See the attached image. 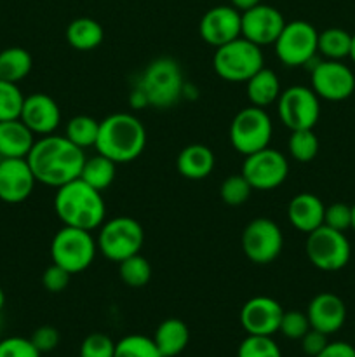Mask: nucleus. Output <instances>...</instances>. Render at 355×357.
<instances>
[{
    "instance_id": "obj_21",
    "label": "nucleus",
    "mask_w": 355,
    "mask_h": 357,
    "mask_svg": "<svg viewBox=\"0 0 355 357\" xmlns=\"http://www.w3.org/2000/svg\"><path fill=\"white\" fill-rule=\"evenodd\" d=\"M324 211H326V206L315 194L301 192L289 202L287 218L296 230L310 234L324 225Z\"/></svg>"
},
{
    "instance_id": "obj_24",
    "label": "nucleus",
    "mask_w": 355,
    "mask_h": 357,
    "mask_svg": "<svg viewBox=\"0 0 355 357\" xmlns=\"http://www.w3.org/2000/svg\"><path fill=\"white\" fill-rule=\"evenodd\" d=\"M157 349L162 357H176L187 349L190 342V330L178 317H169L162 321L153 335Z\"/></svg>"
},
{
    "instance_id": "obj_12",
    "label": "nucleus",
    "mask_w": 355,
    "mask_h": 357,
    "mask_svg": "<svg viewBox=\"0 0 355 357\" xmlns=\"http://www.w3.org/2000/svg\"><path fill=\"white\" fill-rule=\"evenodd\" d=\"M242 251L253 264L268 265L278 258L284 248L282 230L274 220L254 218L242 232Z\"/></svg>"
},
{
    "instance_id": "obj_37",
    "label": "nucleus",
    "mask_w": 355,
    "mask_h": 357,
    "mask_svg": "<svg viewBox=\"0 0 355 357\" xmlns=\"http://www.w3.org/2000/svg\"><path fill=\"white\" fill-rule=\"evenodd\" d=\"M115 342L104 333H90L80 345L79 357H113Z\"/></svg>"
},
{
    "instance_id": "obj_4",
    "label": "nucleus",
    "mask_w": 355,
    "mask_h": 357,
    "mask_svg": "<svg viewBox=\"0 0 355 357\" xmlns=\"http://www.w3.org/2000/svg\"><path fill=\"white\" fill-rule=\"evenodd\" d=\"M136 86L146 94L150 107L171 108L183 96L184 79L181 66L173 58H157L143 70Z\"/></svg>"
},
{
    "instance_id": "obj_35",
    "label": "nucleus",
    "mask_w": 355,
    "mask_h": 357,
    "mask_svg": "<svg viewBox=\"0 0 355 357\" xmlns=\"http://www.w3.org/2000/svg\"><path fill=\"white\" fill-rule=\"evenodd\" d=\"M253 187L247 183L246 178L240 174H232V176L225 178V181L219 187V195H221L223 202L232 208H239L242 206L247 199L251 197Z\"/></svg>"
},
{
    "instance_id": "obj_29",
    "label": "nucleus",
    "mask_w": 355,
    "mask_h": 357,
    "mask_svg": "<svg viewBox=\"0 0 355 357\" xmlns=\"http://www.w3.org/2000/svg\"><path fill=\"white\" fill-rule=\"evenodd\" d=\"M350 49L352 35L343 28H327L319 33L317 52H320L324 59L341 61V59L350 56Z\"/></svg>"
},
{
    "instance_id": "obj_10",
    "label": "nucleus",
    "mask_w": 355,
    "mask_h": 357,
    "mask_svg": "<svg viewBox=\"0 0 355 357\" xmlns=\"http://www.w3.org/2000/svg\"><path fill=\"white\" fill-rule=\"evenodd\" d=\"M319 31L308 21L296 20L285 23L284 30L275 40V52L278 61L289 68L308 66L315 61Z\"/></svg>"
},
{
    "instance_id": "obj_43",
    "label": "nucleus",
    "mask_w": 355,
    "mask_h": 357,
    "mask_svg": "<svg viewBox=\"0 0 355 357\" xmlns=\"http://www.w3.org/2000/svg\"><path fill=\"white\" fill-rule=\"evenodd\" d=\"M299 342H301L303 352L310 357L319 356L320 352L327 347V344H329V340H327V335L320 333V331H317V330H312V328H310V330L303 335V338Z\"/></svg>"
},
{
    "instance_id": "obj_23",
    "label": "nucleus",
    "mask_w": 355,
    "mask_h": 357,
    "mask_svg": "<svg viewBox=\"0 0 355 357\" xmlns=\"http://www.w3.org/2000/svg\"><path fill=\"white\" fill-rule=\"evenodd\" d=\"M214 153L209 146L194 143L188 145L178 153L176 157V169L187 180H204L214 169Z\"/></svg>"
},
{
    "instance_id": "obj_40",
    "label": "nucleus",
    "mask_w": 355,
    "mask_h": 357,
    "mask_svg": "<svg viewBox=\"0 0 355 357\" xmlns=\"http://www.w3.org/2000/svg\"><path fill=\"white\" fill-rule=\"evenodd\" d=\"M30 338L10 337L0 342V357H40Z\"/></svg>"
},
{
    "instance_id": "obj_1",
    "label": "nucleus",
    "mask_w": 355,
    "mask_h": 357,
    "mask_svg": "<svg viewBox=\"0 0 355 357\" xmlns=\"http://www.w3.org/2000/svg\"><path fill=\"white\" fill-rule=\"evenodd\" d=\"M26 160L38 183L59 188L68 181L80 178L86 153L66 136L52 132L35 139Z\"/></svg>"
},
{
    "instance_id": "obj_8",
    "label": "nucleus",
    "mask_w": 355,
    "mask_h": 357,
    "mask_svg": "<svg viewBox=\"0 0 355 357\" xmlns=\"http://www.w3.org/2000/svg\"><path fill=\"white\" fill-rule=\"evenodd\" d=\"M274 124L265 108L247 107L237 112L230 124V143L244 157L270 145Z\"/></svg>"
},
{
    "instance_id": "obj_6",
    "label": "nucleus",
    "mask_w": 355,
    "mask_h": 357,
    "mask_svg": "<svg viewBox=\"0 0 355 357\" xmlns=\"http://www.w3.org/2000/svg\"><path fill=\"white\" fill-rule=\"evenodd\" d=\"M97 244L93 232L75 227H65L56 232L51 243L52 264L59 265L70 274H80L93 265Z\"/></svg>"
},
{
    "instance_id": "obj_45",
    "label": "nucleus",
    "mask_w": 355,
    "mask_h": 357,
    "mask_svg": "<svg viewBox=\"0 0 355 357\" xmlns=\"http://www.w3.org/2000/svg\"><path fill=\"white\" fill-rule=\"evenodd\" d=\"M129 105H131V108H134V110H143V108L150 107L148 98H146V94L143 93L138 86L132 87L131 94H129Z\"/></svg>"
},
{
    "instance_id": "obj_50",
    "label": "nucleus",
    "mask_w": 355,
    "mask_h": 357,
    "mask_svg": "<svg viewBox=\"0 0 355 357\" xmlns=\"http://www.w3.org/2000/svg\"><path fill=\"white\" fill-rule=\"evenodd\" d=\"M354 347H355V338H354Z\"/></svg>"
},
{
    "instance_id": "obj_20",
    "label": "nucleus",
    "mask_w": 355,
    "mask_h": 357,
    "mask_svg": "<svg viewBox=\"0 0 355 357\" xmlns=\"http://www.w3.org/2000/svg\"><path fill=\"white\" fill-rule=\"evenodd\" d=\"M306 317H308L312 330L329 337L343 328L345 321H347V305L334 293H319L310 300Z\"/></svg>"
},
{
    "instance_id": "obj_5",
    "label": "nucleus",
    "mask_w": 355,
    "mask_h": 357,
    "mask_svg": "<svg viewBox=\"0 0 355 357\" xmlns=\"http://www.w3.org/2000/svg\"><path fill=\"white\" fill-rule=\"evenodd\" d=\"M263 66L265 56L261 47L244 37L216 47L212 56V68L216 75L226 82H247Z\"/></svg>"
},
{
    "instance_id": "obj_18",
    "label": "nucleus",
    "mask_w": 355,
    "mask_h": 357,
    "mask_svg": "<svg viewBox=\"0 0 355 357\" xmlns=\"http://www.w3.org/2000/svg\"><path fill=\"white\" fill-rule=\"evenodd\" d=\"M35 180L26 159L0 160V201L7 204H19L33 192Z\"/></svg>"
},
{
    "instance_id": "obj_28",
    "label": "nucleus",
    "mask_w": 355,
    "mask_h": 357,
    "mask_svg": "<svg viewBox=\"0 0 355 357\" xmlns=\"http://www.w3.org/2000/svg\"><path fill=\"white\" fill-rule=\"evenodd\" d=\"M115 173H117V164L108 157L96 153L94 157H86V162L80 171V180H84L96 190L103 192L113 183Z\"/></svg>"
},
{
    "instance_id": "obj_41",
    "label": "nucleus",
    "mask_w": 355,
    "mask_h": 357,
    "mask_svg": "<svg viewBox=\"0 0 355 357\" xmlns=\"http://www.w3.org/2000/svg\"><path fill=\"white\" fill-rule=\"evenodd\" d=\"M70 272L65 271L59 265L52 264L49 265L44 271V275H42V284L47 289L49 293H61L63 289H66V286L70 284Z\"/></svg>"
},
{
    "instance_id": "obj_26",
    "label": "nucleus",
    "mask_w": 355,
    "mask_h": 357,
    "mask_svg": "<svg viewBox=\"0 0 355 357\" xmlns=\"http://www.w3.org/2000/svg\"><path fill=\"white\" fill-rule=\"evenodd\" d=\"M103 26L93 17H77L66 28V40L77 51H93L103 42Z\"/></svg>"
},
{
    "instance_id": "obj_25",
    "label": "nucleus",
    "mask_w": 355,
    "mask_h": 357,
    "mask_svg": "<svg viewBox=\"0 0 355 357\" xmlns=\"http://www.w3.org/2000/svg\"><path fill=\"white\" fill-rule=\"evenodd\" d=\"M247 86V98H249L253 107H270V105L277 103L278 96H281V82L274 70L263 66L258 70L253 77L246 82Z\"/></svg>"
},
{
    "instance_id": "obj_49",
    "label": "nucleus",
    "mask_w": 355,
    "mask_h": 357,
    "mask_svg": "<svg viewBox=\"0 0 355 357\" xmlns=\"http://www.w3.org/2000/svg\"><path fill=\"white\" fill-rule=\"evenodd\" d=\"M3 303H6V295H3L2 288H0V310L3 309Z\"/></svg>"
},
{
    "instance_id": "obj_36",
    "label": "nucleus",
    "mask_w": 355,
    "mask_h": 357,
    "mask_svg": "<svg viewBox=\"0 0 355 357\" xmlns=\"http://www.w3.org/2000/svg\"><path fill=\"white\" fill-rule=\"evenodd\" d=\"M237 357H282L281 349L271 337L247 335L239 345Z\"/></svg>"
},
{
    "instance_id": "obj_2",
    "label": "nucleus",
    "mask_w": 355,
    "mask_h": 357,
    "mask_svg": "<svg viewBox=\"0 0 355 357\" xmlns=\"http://www.w3.org/2000/svg\"><path fill=\"white\" fill-rule=\"evenodd\" d=\"M54 211L65 227L89 230L100 229L106 220V206L100 190L77 178L58 188Z\"/></svg>"
},
{
    "instance_id": "obj_33",
    "label": "nucleus",
    "mask_w": 355,
    "mask_h": 357,
    "mask_svg": "<svg viewBox=\"0 0 355 357\" xmlns=\"http://www.w3.org/2000/svg\"><path fill=\"white\" fill-rule=\"evenodd\" d=\"M113 357H162L153 338L145 335H127L115 344Z\"/></svg>"
},
{
    "instance_id": "obj_46",
    "label": "nucleus",
    "mask_w": 355,
    "mask_h": 357,
    "mask_svg": "<svg viewBox=\"0 0 355 357\" xmlns=\"http://www.w3.org/2000/svg\"><path fill=\"white\" fill-rule=\"evenodd\" d=\"M230 3H232L237 10H242L244 13V10L251 9V7L261 3V0H230Z\"/></svg>"
},
{
    "instance_id": "obj_13",
    "label": "nucleus",
    "mask_w": 355,
    "mask_h": 357,
    "mask_svg": "<svg viewBox=\"0 0 355 357\" xmlns=\"http://www.w3.org/2000/svg\"><path fill=\"white\" fill-rule=\"evenodd\" d=\"M240 173L253 187V190H274L281 187L287 178L289 162L284 153L267 146L246 155Z\"/></svg>"
},
{
    "instance_id": "obj_38",
    "label": "nucleus",
    "mask_w": 355,
    "mask_h": 357,
    "mask_svg": "<svg viewBox=\"0 0 355 357\" xmlns=\"http://www.w3.org/2000/svg\"><path fill=\"white\" fill-rule=\"evenodd\" d=\"M310 330V321L306 314L299 312V310H289V312L282 314L281 326L278 331L284 335L289 340H301L303 335Z\"/></svg>"
},
{
    "instance_id": "obj_32",
    "label": "nucleus",
    "mask_w": 355,
    "mask_h": 357,
    "mask_svg": "<svg viewBox=\"0 0 355 357\" xmlns=\"http://www.w3.org/2000/svg\"><path fill=\"white\" fill-rule=\"evenodd\" d=\"M287 150L291 157L298 162H310L319 153V139L313 129H299L291 131L287 139Z\"/></svg>"
},
{
    "instance_id": "obj_30",
    "label": "nucleus",
    "mask_w": 355,
    "mask_h": 357,
    "mask_svg": "<svg viewBox=\"0 0 355 357\" xmlns=\"http://www.w3.org/2000/svg\"><path fill=\"white\" fill-rule=\"evenodd\" d=\"M97 132H100V121L90 115H75L66 124L65 136L79 149H89L96 145Z\"/></svg>"
},
{
    "instance_id": "obj_47",
    "label": "nucleus",
    "mask_w": 355,
    "mask_h": 357,
    "mask_svg": "<svg viewBox=\"0 0 355 357\" xmlns=\"http://www.w3.org/2000/svg\"><path fill=\"white\" fill-rule=\"evenodd\" d=\"M348 58H352V61L355 63V33L352 35V49H350V56Z\"/></svg>"
},
{
    "instance_id": "obj_3",
    "label": "nucleus",
    "mask_w": 355,
    "mask_h": 357,
    "mask_svg": "<svg viewBox=\"0 0 355 357\" xmlns=\"http://www.w3.org/2000/svg\"><path fill=\"white\" fill-rule=\"evenodd\" d=\"M146 146V129L136 115L118 112L100 122L94 149L115 164H127L138 159Z\"/></svg>"
},
{
    "instance_id": "obj_44",
    "label": "nucleus",
    "mask_w": 355,
    "mask_h": 357,
    "mask_svg": "<svg viewBox=\"0 0 355 357\" xmlns=\"http://www.w3.org/2000/svg\"><path fill=\"white\" fill-rule=\"evenodd\" d=\"M315 357H355V347L347 342H329L327 347Z\"/></svg>"
},
{
    "instance_id": "obj_48",
    "label": "nucleus",
    "mask_w": 355,
    "mask_h": 357,
    "mask_svg": "<svg viewBox=\"0 0 355 357\" xmlns=\"http://www.w3.org/2000/svg\"><path fill=\"white\" fill-rule=\"evenodd\" d=\"M350 229L355 230V204L352 206V220H350Z\"/></svg>"
},
{
    "instance_id": "obj_16",
    "label": "nucleus",
    "mask_w": 355,
    "mask_h": 357,
    "mask_svg": "<svg viewBox=\"0 0 355 357\" xmlns=\"http://www.w3.org/2000/svg\"><path fill=\"white\" fill-rule=\"evenodd\" d=\"M284 26L281 10L267 3H258L242 13V37L260 47L275 44Z\"/></svg>"
},
{
    "instance_id": "obj_39",
    "label": "nucleus",
    "mask_w": 355,
    "mask_h": 357,
    "mask_svg": "<svg viewBox=\"0 0 355 357\" xmlns=\"http://www.w3.org/2000/svg\"><path fill=\"white\" fill-rule=\"evenodd\" d=\"M350 220H352V206L345 204V202H334V204L326 206L324 211V225L331 227L334 230H345L350 229Z\"/></svg>"
},
{
    "instance_id": "obj_15",
    "label": "nucleus",
    "mask_w": 355,
    "mask_h": 357,
    "mask_svg": "<svg viewBox=\"0 0 355 357\" xmlns=\"http://www.w3.org/2000/svg\"><path fill=\"white\" fill-rule=\"evenodd\" d=\"M198 33L205 44L221 47L242 37V13L233 6H216L202 16Z\"/></svg>"
},
{
    "instance_id": "obj_11",
    "label": "nucleus",
    "mask_w": 355,
    "mask_h": 357,
    "mask_svg": "<svg viewBox=\"0 0 355 357\" xmlns=\"http://www.w3.org/2000/svg\"><path fill=\"white\" fill-rule=\"evenodd\" d=\"M278 119L291 131L313 129L320 117V98L312 87L291 86L277 100Z\"/></svg>"
},
{
    "instance_id": "obj_34",
    "label": "nucleus",
    "mask_w": 355,
    "mask_h": 357,
    "mask_svg": "<svg viewBox=\"0 0 355 357\" xmlns=\"http://www.w3.org/2000/svg\"><path fill=\"white\" fill-rule=\"evenodd\" d=\"M24 96L17 84L0 80V122L19 119Z\"/></svg>"
},
{
    "instance_id": "obj_17",
    "label": "nucleus",
    "mask_w": 355,
    "mask_h": 357,
    "mask_svg": "<svg viewBox=\"0 0 355 357\" xmlns=\"http://www.w3.org/2000/svg\"><path fill=\"white\" fill-rule=\"evenodd\" d=\"M284 309L270 296H254L240 309V324L247 335L271 337L278 331Z\"/></svg>"
},
{
    "instance_id": "obj_19",
    "label": "nucleus",
    "mask_w": 355,
    "mask_h": 357,
    "mask_svg": "<svg viewBox=\"0 0 355 357\" xmlns=\"http://www.w3.org/2000/svg\"><path fill=\"white\" fill-rule=\"evenodd\" d=\"M19 119L33 135L47 136L58 129L61 122V110L49 94L33 93L24 98Z\"/></svg>"
},
{
    "instance_id": "obj_22",
    "label": "nucleus",
    "mask_w": 355,
    "mask_h": 357,
    "mask_svg": "<svg viewBox=\"0 0 355 357\" xmlns=\"http://www.w3.org/2000/svg\"><path fill=\"white\" fill-rule=\"evenodd\" d=\"M35 143V135L21 119L0 122V157L2 159H26Z\"/></svg>"
},
{
    "instance_id": "obj_31",
    "label": "nucleus",
    "mask_w": 355,
    "mask_h": 357,
    "mask_svg": "<svg viewBox=\"0 0 355 357\" xmlns=\"http://www.w3.org/2000/svg\"><path fill=\"white\" fill-rule=\"evenodd\" d=\"M120 281L129 288H143L152 279V265L141 255H132L118 264Z\"/></svg>"
},
{
    "instance_id": "obj_14",
    "label": "nucleus",
    "mask_w": 355,
    "mask_h": 357,
    "mask_svg": "<svg viewBox=\"0 0 355 357\" xmlns=\"http://www.w3.org/2000/svg\"><path fill=\"white\" fill-rule=\"evenodd\" d=\"M310 80L313 93L326 101H345L355 91L354 72L343 61H317L310 66Z\"/></svg>"
},
{
    "instance_id": "obj_9",
    "label": "nucleus",
    "mask_w": 355,
    "mask_h": 357,
    "mask_svg": "<svg viewBox=\"0 0 355 357\" xmlns=\"http://www.w3.org/2000/svg\"><path fill=\"white\" fill-rule=\"evenodd\" d=\"M305 251L310 264L324 272L341 271L352 257V248L345 232L326 225L306 234Z\"/></svg>"
},
{
    "instance_id": "obj_27",
    "label": "nucleus",
    "mask_w": 355,
    "mask_h": 357,
    "mask_svg": "<svg viewBox=\"0 0 355 357\" xmlns=\"http://www.w3.org/2000/svg\"><path fill=\"white\" fill-rule=\"evenodd\" d=\"M33 59L23 47H7L0 51V80L17 84L31 72Z\"/></svg>"
},
{
    "instance_id": "obj_42",
    "label": "nucleus",
    "mask_w": 355,
    "mask_h": 357,
    "mask_svg": "<svg viewBox=\"0 0 355 357\" xmlns=\"http://www.w3.org/2000/svg\"><path fill=\"white\" fill-rule=\"evenodd\" d=\"M30 340L40 354H45V352H51L58 347L59 331L52 326H40L33 331Z\"/></svg>"
},
{
    "instance_id": "obj_51",
    "label": "nucleus",
    "mask_w": 355,
    "mask_h": 357,
    "mask_svg": "<svg viewBox=\"0 0 355 357\" xmlns=\"http://www.w3.org/2000/svg\"><path fill=\"white\" fill-rule=\"evenodd\" d=\"M0 160H2V157H0Z\"/></svg>"
},
{
    "instance_id": "obj_7",
    "label": "nucleus",
    "mask_w": 355,
    "mask_h": 357,
    "mask_svg": "<svg viewBox=\"0 0 355 357\" xmlns=\"http://www.w3.org/2000/svg\"><path fill=\"white\" fill-rule=\"evenodd\" d=\"M143 243H145L143 227L131 216H115L104 220L96 239L101 255L115 264H120L125 258L138 255Z\"/></svg>"
}]
</instances>
